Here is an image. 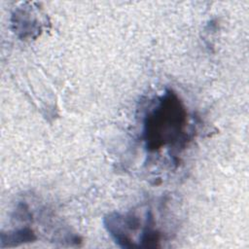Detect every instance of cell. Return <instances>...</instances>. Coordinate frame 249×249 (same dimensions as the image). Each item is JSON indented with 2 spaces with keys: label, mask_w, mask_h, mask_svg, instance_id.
<instances>
[{
  "label": "cell",
  "mask_w": 249,
  "mask_h": 249,
  "mask_svg": "<svg viewBox=\"0 0 249 249\" xmlns=\"http://www.w3.org/2000/svg\"><path fill=\"white\" fill-rule=\"evenodd\" d=\"M36 236L34 235L33 231L29 228H23L18 231H16L14 233H8V246H11L12 243L13 245H17L21 242L25 241H31L34 240Z\"/></svg>",
  "instance_id": "obj_2"
},
{
  "label": "cell",
  "mask_w": 249,
  "mask_h": 249,
  "mask_svg": "<svg viewBox=\"0 0 249 249\" xmlns=\"http://www.w3.org/2000/svg\"><path fill=\"white\" fill-rule=\"evenodd\" d=\"M187 112L176 93L165 91L144 120V139L148 151H157L165 145H184L188 135L184 128Z\"/></svg>",
  "instance_id": "obj_1"
}]
</instances>
